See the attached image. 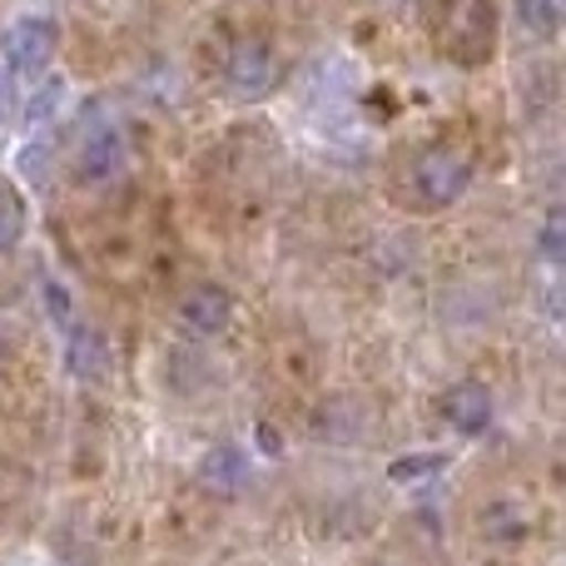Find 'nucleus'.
<instances>
[{"mask_svg":"<svg viewBox=\"0 0 566 566\" xmlns=\"http://www.w3.org/2000/svg\"><path fill=\"white\" fill-rule=\"evenodd\" d=\"M6 85H10V75H6V70H0V105H6Z\"/></svg>","mask_w":566,"mask_h":566,"instance_id":"obj_17","label":"nucleus"},{"mask_svg":"<svg viewBox=\"0 0 566 566\" xmlns=\"http://www.w3.org/2000/svg\"><path fill=\"white\" fill-rule=\"evenodd\" d=\"M60 99H65V80L55 75L50 85H40V90H35V99L25 105V125H45V119L60 109Z\"/></svg>","mask_w":566,"mask_h":566,"instance_id":"obj_13","label":"nucleus"},{"mask_svg":"<svg viewBox=\"0 0 566 566\" xmlns=\"http://www.w3.org/2000/svg\"><path fill=\"white\" fill-rule=\"evenodd\" d=\"M442 418L458 432H482L492 422V392L482 382H458L442 392Z\"/></svg>","mask_w":566,"mask_h":566,"instance_id":"obj_7","label":"nucleus"},{"mask_svg":"<svg viewBox=\"0 0 566 566\" xmlns=\"http://www.w3.org/2000/svg\"><path fill=\"white\" fill-rule=\"evenodd\" d=\"M438 468H442L438 452H412V458H398V462H392L388 478H392V482H422V478H432Z\"/></svg>","mask_w":566,"mask_h":566,"instance_id":"obj_14","label":"nucleus"},{"mask_svg":"<svg viewBox=\"0 0 566 566\" xmlns=\"http://www.w3.org/2000/svg\"><path fill=\"white\" fill-rule=\"evenodd\" d=\"M175 318L189 338H219V333L229 328V318H234V298H229V289H219V283H195V289L179 298Z\"/></svg>","mask_w":566,"mask_h":566,"instance_id":"obj_6","label":"nucleus"},{"mask_svg":"<svg viewBox=\"0 0 566 566\" xmlns=\"http://www.w3.org/2000/svg\"><path fill=\"white\" fill-rule=\"evenodd\" d=\"M224 80H229V90H234L239 99L269 95V90L279 85V55H274V45H269V40H259V35L239 40V45L229 50V60H224Z\"/></svg>","mask_w":566,"mask_h":566,"instance_id":"obj_4","label":"nucleus"},{"mask_svg":"<svg viewBox=\"0 0 566 566\" xmlns=\"http://www.w3.org/2000/svg\"><path fill=\"white\" fill-rule=\"evenodd\" d=\"M542 249H547L552 264L562 259V209H552V214H547V229H542Z\"/></svg>","mask_w":566,"mask_h":566,"instance_id":"obj_16","label":"nucleus"},{"mask_svg":"<svg viewBox=\"0 0 566 566\" xmlns=\"http://www.w3.org/2000/svg\"><path fill=\"white\" fill-rule=\"evenodd\" d=\"M50 55H55V30H50L45 20H15V25L6 30V40H0V70H6L10 80L40 75V70L50 65Z\"/></svg>","mask_w":566,"mask_h":566,"instance_id":"obj_5","label":"nucleus"},{"mask_svg":"<svg viewBox=\"0 0 566 566\" xmlns=\"http://www.w3.org/2000/svg\"><path fill=\"white\" fill-rule=\"evenodd\" d=\"M65 333H70V368L80 378H105V338L95 328H85V323H70Z\"/></svg>","mask_w":566,"mask_h":566,"instance_id":"obj_9","label":"nucleus"},{"mask_svg":"<svg viewBox=\"0 0 566 566\" xmlns=\"http://www.w3.org/2000/svg\"><path fill=\"white\" fill-rule=\"evenodd\" d=\"M517 20L532 35H557L566 20V0H517Z\"/></svg>","mask_w":566,"mask_h":566,"instance_id":"obj_11","label":"nucleus"},{"mask_svg":"<svg viewBox=\"0 0 566 566\" xmlns=\"http://www.w3.org/2000/svg\"><path fill=\"white\" fill-rule=\"evenodd\" d=\"M527 532H532V517L517 497H492L482 507V537L497 542V547H517Z\"/></svg>","mask_w":566,"mask_h":566,"instance_id":"obj_8","label":"nucleus"},{"mask_svg":"<svg viewBox=\"0 0 566 566\" xmlns=\"http://www.w3.org/2000/svg\"><path fill=\"white\" fill-rule=\"evenodd\" d=\"M497 45V10L492 0H442L438 50L458 65H482Z\"/></svg>","mask_w":566,"mask_h":566,"instance_id":"obj_1","label":"nucleus"},{"mask_svg":"<svg viewBox=\"0 0 566 566\" xmlns=\"http://www.w3.org/2000/svg\"><path fill=\"white\" fill-rule=\"evenodd\" d=\"M125 165H129V145H125V135H119V125L99 119V125L90 129L85 139H80L75 179H80L85 189H109V185H119Z\"/></svg>","mask_w":566,"mask_h":566,"instance_id":"obj_3","label":"nucleus"},{"mask_svg":"<svg viewBox=\"0 0 566 566\" xmlns=\"http://www.w3.org/2000/svg\"><path fill=\"white\" fill-rule=\"evenodd\" d=\"M20 234H25V205L10 185H0V254H10L20 244Z\"/></svg>","mask_w":566,"mask_h":566,"instance_id":"obj_12","label":"nucleus"},{"mask_svg":"<svg viewBox=\"0 0 566 566\" xmlns=\"http://www.w3.org/2000/svg\"><path fill=\"white\" fill-rule=\"evenodd\" d=\"M45 308L55 313L60 328H70V323H75V318H70V293L60 289V283H45Z\"/></svg>","mask_w":566,"mask_h":566,"instance_id":"obj_15","label":"nucleus"},{"mask_svg":"<svg viewBox=\"0 0 566 566\" xmlns=\"http://www.w3.org/2000/svg\"><path fill=\"white\" fill-rule=\"evenodd\" d=\"M199 472H205L209 488H224V492H239L249 482V462H244V452L239 448H214Z\"/></svg>","mask_w":566,"mask_h":566,"instance_id":"obj_10","label":"nucleus"},{"mask_svg":"<svg viewBox=\"0 0 566 566\" xmlns=\"http://www.w3.org/2000/svg\"><path fill=\"white\" fill-rule=\"evenodd\" d=\"M408 185H412V199H418L422 209H448V205H458V199L468 195L472 159L462 155V149H452V145H432V149H422V155L412 159Z\"/></svg>","mask_w":566,"mask_h":566,"instance_id":"obj_2","label":"nucleus"}]
</instances>
